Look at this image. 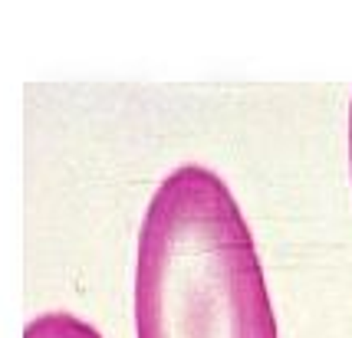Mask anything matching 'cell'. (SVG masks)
Returning a JSON list of instances; mask_svg holds the SVG:
<instances>
[{"label": "cell", "mask_w": 352, "mask_h": 338, "mask_svg": "<svg viewBox=\"0 0 352 338\" xmlns=\"http://www.w3.org/2000/svg\"><path fill=\"white\" fill-rule=\"evenodd\" d=\"M135 338H276L250 224L228 181L201 161L171 168L142 214Z\"/></svg>", "instance_id": "6da1fadb"}, {"label": "cell", "mask_w": 352, "mask_h": 338, "mask_svg": "<svg viewBox=\"0 0 352 338\" xmlns=\"http://www.w3.org/2000/svg\"><path fill=\"white\" fill-rule=\"evenodd\" d=\"M23 338H102V332L92 322L79 319L73 312H40L33 315L27 328H23Z\"/></svg>", "instance_id": "7a4b0ae2"}, {"label": "cell", "mask_w": 352, "mask_h": 338, "mask_svg": "<svg viewBox=\"0 0 352 338\" xmlns=\"http://www.w3.org/2000/svg\"><path fill=\"white\" fill-rule=\"evenodd\" d=\"M349 168H352V93H349Z\"/></svg>", "instance_id": "3957f363"}]
</instances>
